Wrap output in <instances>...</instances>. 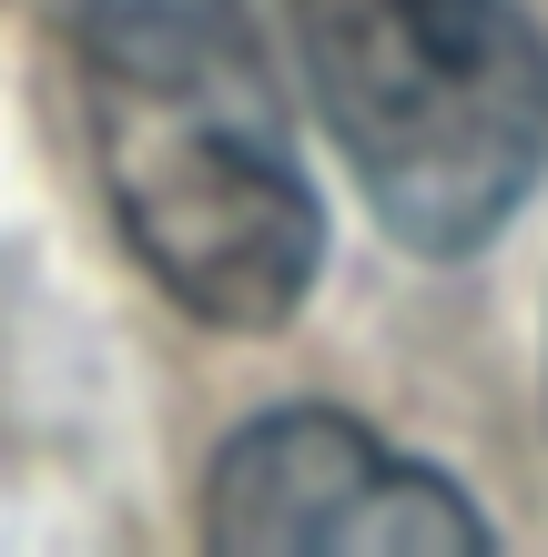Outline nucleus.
<instances>
[{
	"label": "nucleus",
	"instance_id": "f257e3e1",
	"mask_svg": "<svg viewBox=\"0 0 548 557\" xmlns=\"http://www.w3.org/2000/svg\"><path fill=\"white\" fill-rule=\"evenodd\" d=\"M82 61L92 173L122 244L193 324L275 335L315 294V213L244 0H51Z\"/></svg>",
	"mask_w": 548,
	"mask_h": 557
},
{
	"label": "nucleus",
	"instance_id": "f03ea898",
	"mask_svg": "<svg viewBox=\"0 0 548 557\" xmlns=\"http://www.w3.org/2000/svg\"><path fill=\"white\" fill-rule=\"evenodd\" d=\"M315 112L386 244L488 253L548 173V41L519 0H295Z\"/></svg>",
	"mask_w": 548,
	"mask_h": 557
},
{
	"label": "nucleus",
	"instance_id": "7ed1b4c3",
	"mask_svg": "<svg viewBox=\"0 0 548 557\" xmlns=\"http://www.w3.org/2000/svg\"><path fill=\"white\" fill-rule=\"evenodd\" d=\"M204 537L244 547V557H397V547H498L488 517H477L437 467L397 456L386 436H366L356 416L326 406H284L254 416L244 436H223L214 486H204Z\"/></svg>",
	"mask_w": 548,
	"mask_h": 557
}]
</instances>
